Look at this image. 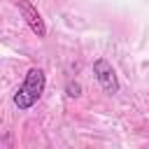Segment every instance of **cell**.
I'll list each match as a JSON object with an SVG mask.
<instances>
[{"label": "cell", "instance_id": "cell-2", "mask_svg": "<svg viewBox=\"0 0 149 149\" xmlns=\"http://www.w3.org/2000/svg\"><path fill=\"white\" fill-rule=\"evenodd\" d=\"M93 74H95V79H98V84L102 86L105 93H109V95L119 93V79H116V72H114V68L107 58L93 61Z\"/></svg>", "mask_w": 149, "mask_h": 149}, {"label": "cell", "instance_id": "cell-1", "mask_svg": "<svg viewBox=\"0 0 149 149\" xmlns=\"http://www.w3.org/2000/svg\"><path fill=\"white\" fill-rule=\"evenodd\" d=\"M44 84H47L44 72H42L40 68H30V70L26 72V79L21 81V86H19L16 93H14V105H16V109H19V112L30 109V107L42 98Z\"/></svg>", "mask_w": 149, "mask_h": 149}, {"label": "cell", "instance_id": "cell-4", "mask_svg": "<svg viewBox=\"0 0 149 149\" xmlns=\"http://www.w3.org/2000/svg\"><path fill=\"white\" fill-rule=\"evenodd\" d=\"M65 93H68L70 98H79V95H81V86H79L77 81H70V84L65 86Z\"/></svg>", "mask_w": 149, "mask_h": 149}, {"label": "cell", "instance_id": "cell-3", "mask_svg": "<svg viewBox=\"0 0 149 149\" xmlns=\"http://www.w3.org/2000/svg\"><path fill=\"white\" fill-rule=\"evenodd\" d=\"M16 5H19V12H21V16L26 19V23H28V28L37 35V37H47V26H44V21H42V16H40V12L28 2V0H16Z\"/></svg>", "mask_w": 149, "mask_h": 149}]
</instances>
